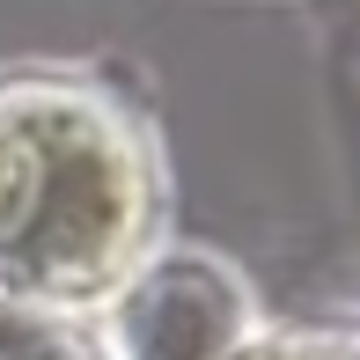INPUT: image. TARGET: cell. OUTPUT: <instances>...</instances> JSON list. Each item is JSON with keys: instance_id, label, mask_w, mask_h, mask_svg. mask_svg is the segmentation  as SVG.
<instances>
[{"instance_id": "cell-3", "label": "cell", "mask_w": 360, "mask_h": 360, "mask_svg": "<svg viewBox=\"0 0 360 360\" xmlns=\"http://www.w3.org/2000/svg\"><path fill=\"white\" fill-rule=\"evenodd\" d=\"M0 360H110V346L103 331H89V316L0 294Z\"/></svg>"}, {"instance_id": "cell-2", "label": "cell", "mask_w": 360, "mask_h": 360, "mask_svg": "<svg viewBox=\"0 0 360 360\" xmlns=\"http://www.w3.org/2000/svg\"><path fill=\"white\" fill-rule=\"evenodd\" d=\"M110 360H228L243 331V294L206 257H140V272L110 294Z\"/></svg>"}, {"instance_id": "cell-1", "label": "cell", "mask_w": 360, "mask_h": 360, "mask_svg": "<svg viewBox=\"0 0 360 360\" xmlns=\"http://www.w3.org/2000/svg\"><path fill=\"white\" fill-rule=\"evenodd\" d=\"M162 176L125 103L89 74H0V294L96 316L155 250Z\"/></svg>"}]
</instances>
